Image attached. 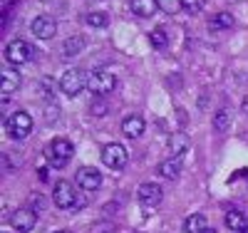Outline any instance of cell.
<instances>
[{
  "mask_svg": "<svg viewBox=\"0 0 248 233\" xmlns=\"http://www.w3.org/2000/svg\"><path fill=\"white\" fill-rule=\"evenodd\" d=\"M90 84V77H87V72L85 70H79V67H72V70H67L65 75H62V79H60V90L65 92L67 97H77L82 90H85Z\"/></svg>",
  "mask_w": 248,
  "mask_h": 233,
  "instance_id": "1",
  "label": "cell"
},
{
  "mask_svg": "<svg viewBox=\"0 0 248 233\" xmlns=\"http://www.w3.org/2000/svg\"><path fill=\"white\" fill-rule=\"evenodd\" d=\"M72 144L67 141V139H55V141H50L47 144V149H45V159H47V164L50 166H55V169H62V166H67V161H70V156H72Z\"/></svg>",
  "mask_w": 248,
  "mask_h": 233,
  "instance_id": "2",
  "label": "cell"
},
{
  "mask_svg": "<svg viewBox=\"0 0 248 233\" xmlns=\"http://www.w3.org/2000/svg\"><path fill=\"white\" fill-rule=\"evenodd\" d=\"M52 201L57 208H77L82 206L77 201V191H75V186L70 181H57L55 184V191H52Z\"/></svg>",
  "mask_w": 248,
  "mask_h": 233,
  "instance_id": "3",
  "label": "cell"
},
{
  "mask_svg": "<svg viewBox=\"0 0 248 233\" xmlns=\"http://www.w3.org/2000/svg\"><path fill=\"white\" fill-rule=\"evenodd\" d=\"M102 161H105V166H109V169H114V171H119V169H124L127 166V161H129V152L124 149L122 144H107L105 149H102Z\"/></svg>",
  "mask_w": 248,
  "mask_h": 233,
  "instance_id": "4",
  "label": "cell"
},
{
  "mask_svg": "<svg viewBox=\"0 0 248 233\" xmlns=\"http://www.w3.org/2000/svg\"><path fill=\"white\" fill-rule=\"evenodd\" d=\"M87 87H90L97 97H105V94L114 92V87H117V77H114L112 72L97 70V72L90 75V84H87Z\"/></svg>",
  "mask_w": 248,
  "mask_h": 233,
  "instance_id": "5",
  "label": "cell"
},
{
  "mask_svg": "<svg viewBox=\"0 0 248 233\" xmlns=\"http://www.w3.org/2000/svg\"><path fill=\"white\" fill-rule=\"evenodd\" d=\"M32 132V117L28 112H15L8 119V134L13 139H28Z\"/></svg>",
  "mask_w": 248,
  "mask_h": 233,
  "instance_id": "6",
  "label": "cell"
},
{
  "mask_svg": "<svg viewBox=\"0 0 248 233\" xmlns=\"http://www.w3.org/2000/svg\"><path fill=\"white\" fill-rule=\"evenodd\" d=\"M5 60L10 62V65H25V62L32 60V47L28 45L25 40H13L8 42V47H5Z\"/></svg>",
  "mask_w": 248,
  "mask_h": 233,
  "instance_id": "7",
  "label": "cell"
},
{
  "mask_svg": "<svg viewBox=\"0 0 248 233\" xmlns=\"http://www.w3.org/2000/svg\"><path fill=\"white\" fill-rule=\"evenodd\" d=\"M137 196H139V201L147 206V208H154V206H159L161 199H164V188H161L159 184H154V181H147V184L139 186Z\"/></svg>",
  "mask_w": 248,
  "mask_h": 233,
  "instance_id": "8",
  "label": "cell"
},
{
  "mask_svg": "<svg viewBox=\"0 0 248 233\" xmlns=\"http://www.w3.org/2000/svg\"><path fill=\"white\" fill-rule=\"evenodd\" d=\"M10 223H13V228L20 231V233H30V231L35 228V223H37V214H35L32 208H17V211H13Z\"/></svg>",
  "mask_w": 248,
  "mask_h": 233,
  "instance_id": "9",
  "label": "cell"
},
{
  "mask_svg": "<svg viewBox=\"0 0 248 233\" xmlns=\"http://www.w3.org/2000/svg\"><path fill=\"white\" fill-rule=\"evenodd\" d=\"M30 30H32V35L40 37V40H50V37L57 32V23H55L52 15H40V17L32 20Z\"/></svg>",
  "mask_w": 248,
  "mask_h": 233,
  "instance_id": "10",
  "label": "cell"
},
{
  "mask_svg": "<svg viewBox=\"0 0 248 233\" xmlns=\"http://www.w3.org/2000/svg\"><path fill=\"white\" fill-rule=\"evenodd\" d=\"M77 186L82 188V191H97V188L102 186V174L97 171V169H79L77 171Z\"/></svg>",
  "mask_w": 248,
  "mask_h": 233,
  "instance_id": "11",
  "label": "cell"
},
{
  "mask_svg": "<svg viewBox=\"0 0 248 233\" xmlns=\"http://www.w3.org/2000/svg\"><path fill=\"white\" fill-rule=\"evenodd\" d=\"M129 8L139 17H152L159 10V3H156V0H129Z\"/></svg>",
  "mask_w": 248,
  "mask_h": 233,
  "instance_id": "12",
  "label": "cell"
},
{
  "mask_svg": "<svg viewBox=\"0 0 248 233\" xmlns=\"http://www.w3.org/2000/svg\"><path fill=\"white\" fill-rule=\"evenodd\" d=\"M122 132L127 134L129 139H137V137H141V132H144V119L139 117V114H132V117H127L122 122Z\"/></svg>",
  "mask_w": 248,
  "mask_h": 233,
  "instance_id": "13",
  "label": "cell"
},
{
  "mask_svg": "<svg viewBox=\"0 0 248 233\" xmlns=\"http://www.w3.org/2000/svg\"><path fill=\"white\" fill-rule=\"evenodd\" d=\"M17 87H20V75L15 70H3V82H0V92H3V97L8 99Z\"/></svg>",
  "mask_w": 248,
  "mask_h": 233,
  "instance_id": "14",
  "label": "cell"
},
{
  "mask_svg": "<svg viewBox=\"0 0 248 233\" xmlns=\"http://www.w3.org/2000/svg\"><path fill=\"white\" fill-rule=\"evenodd\" d=\"M226 228H229L231 233H246L248 221H246V216L241 214V211H229V214H226Z\"/></svg>",
  "mask_w": 248,
  "mask_h": 233,
  "instance_id": "15",
  "label": "cell"
},
{
  "mask_svg": "<svg viewBox=\"0 0 248 233\" xmlns=\"http://www.w3.org/2000/svg\"><path fill=\"white\" fill-rule=\"evenodd\" d=\"M189 146H191V139L189 137H186L184 132H174L171 137H169V152L171 154H184L186 149H189Z\"/></svg>",
  "mask_w": 248,
  "mask_h": 233,
  "instance_id": "16",
  "label": "cell"
},
{
  "mask_svg": "<svg viewBox=\"0 0 248 233\" xmlns=\"http://www.w3.org/2000/svg\"><path fill=\"white\" fill-rule=\"evenodd\" d=\"M209 28H211L214 32L231 30V28H233V15H231V13H216V15L209 20Z\"/></svg>",
  "mask_w": 248,
  "mask_h": 233,
  "instance_id": "17",
  "label": "cell"
},
{
  "mask_svg": "<svg viewBox=\"0 0 248 233\" xmlns=\"http://www.w3.org/2000/svg\"><path fill=\"white\" fill-rule=\"evenodd\" d=\"M159 174H161L164 179H169V181L179 179V174H181V161H179V159L161 161V164H159Z\"/></svg>",
  "mask_w": 248,
  "mask_h": 233,
  "instance_id": "18",
  "label": "cell"
},
{
  "mask_svg": "<svg viewBox=\"0 0 248 233\" xmlns=\"http://www.w3.org/2000/svg\"><path fill=\"white\" fill-rule=\"evenodd\" d=\"M206 228H209V223H206V216L203 214H194V216H189V218L184 221V231L186 233H201Z\"/></svg>",
  "mask_w": 248,
  "mask_h": 233,
  "instance_id": "19",
  "label": "cell"
},
{
  "mask_svg": "<svg viewBox=\"0 0 248 233\" xmlns=\"http://www.w3.org/2000/svg\"><path fill=\"white\" fill-rule=\"evenodd\" d=\"M85 45H87V42H85V37H82V35H75V37H67L65 40V55H79L82 50H85Z\"/></svg>",
  "mask_w": 248,
  "mask_h": 233,
  "instance_id": "20",
  "label": "cell"
},
{
  "mask_svg": "<svg viewBox=\"0 0 248 233\" xmlns=\"http://www.w3.org/2000/svg\"><path fill=\"white\" fill-rule=\"evenodd\" d=\"M229 126H231V112L229 109H218L214 114V129L216 132H229Z\"/></svg>",
  "mask_w": 248,
  "mask_h": 233,
  "instance_id": "21",
  "label": "cell"
},
{
  "mask_svg": "<svg viewBox=\"0 0 248 233\" xmlns=\"http://www.w3.org/2000/svg\"><path fill=\"white\" fill-rule=\"evenodd\" d=\"M149 42L156 47V50H164L169 45V35H167V30L164 28H154L152 32H149Z\"/></svg>",
  "mask_w": 248,
  "mask_h": 233,
  "instance_id": "22",
  "label": "cell"
},
{
  "mask_svg": "<svg viewBox=\"0 0 248 233\" xmlns=\"http://www.w3.org/2000/svg\"><path fill=\"white\" fill-rule=\"evenodd\" d=\"M85 23L90 25V28H105L107 23H109V20H107V15L105 13H87V17H85Z\"/></svg>",
  "mask_w": 248,
  "mask_h": 233,
  "instance_id": "23",
  "label": "cell"
},
{
  "mask_svg": "<svg viewBox=\"0 0 248 233\" xmlns=\"http://www.w3.org/2000/svg\"><path fill=\"white\" fill-rule=\"evenodd\" d=\"M203 5H206V0H181V8H184L186 13H191V15L201 13Z\"/></svg>",
  "mask_w": 248,
  "mask_h": 233,
  "instance_id": "24",
  "label": "cell"
},
{
  "mask_svg": "<svg viewBox=\"0 0 248 233\" xmlns=\"http://www.w3.org/2000/svg\"><path fill=\"white\" fill-rule=\"evenodd\" d=\"M90 109H92V114H94V117H105L109 107H107V102H102V99H94Z\"/></svg>",
  "mask_w": 248,
  "mask_h": 233,
  "instance_id": "25",
  "label": "cell"
},
{
  "mask_svg": "<svg viewBox=\"0 0 248 233\" xmlns=\"http://www.w3.org/2000/svg\"><path fill=\"white\" fill-rule=\"evenodd\" d=\"M156 3L164 13H174L176 8H181V0H156Z\"/></svg>",
  "mask_w": 248,
  "mask_h": 233,
  "instance_id": "26",
  "label": "cell"
},
{
  "mask_svg": "<svg viewBox=\"0 0 248 233\" xmlns=\"http://www.w3.org/2000/svg\"><path fill=\"white\" fill-rule=\"evenodd\" d=\"M201 233H216L214 228H206V231H201Z\"/></svg>",
  "mask_w": 248,
  "mask_h": 233,
  "instance_id": "27",
  "label": "cell"
},
{
  "mask_svg": "<svg viewBox=\"0 0 248 233\" xmlns=\"http://www.w3.org/2000/svg\"><path fill=\"white\" fill-rule=\"evenodd\" d=\"M55 233H67V231H55Z\"/></svg>",
  "mask_w": 248,
  "mask_h": 233,
  "instance_id": "28",
  "label": "cell"
},
{
  "mask_svg": "<svg viewBox=\"0 0 248 233\" xmlns=\"http://www.w3.org/2000/svg\"><path fill=\"white\" fill-rule=\"evenodd\" d=\"M43 3H50V0H43Z\"/></svg>",
  "mask_w": 248,
  "mask_h": 233,
  "instance_id": "29",
  "label": "cell"
}]
</instances>
